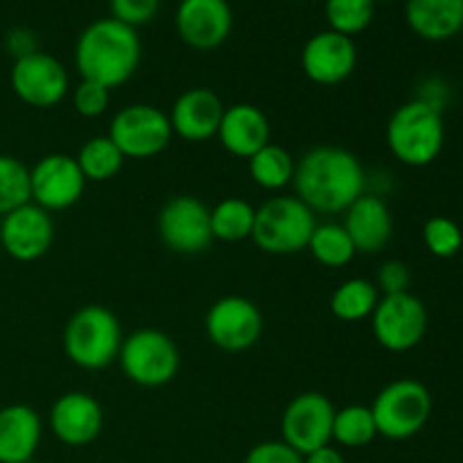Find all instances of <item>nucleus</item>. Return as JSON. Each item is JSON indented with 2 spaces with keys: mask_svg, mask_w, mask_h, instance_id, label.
Wrapping results in <instances>:
<instances>
[{
  "mask_svg": "<svg viewBox=\"0 0 463 463\" xmlns=\"http://www.w3.org/2000/svg\"><path fill=\"white\" fill-rule=\"evenodd\" d=\"M317 215L297 194H276L256 208L251 240L269 256H294L307 249Z\"/></svg>",
  "mask_w": 463,
  "mask_h": 463,
  "instance_id": "5",
  "label": "nucleus"
},
{
  "mask_svg": "<svg viewBox=\"0 0 463 463\" xmlns=\"http://www.w3.org/2000/svg\"><path fill=\"white\" fill-rule=\"evenodd\" d=\"M244 463H303V455H298L283 439H276L253 446L244 457Z\"/></svg>",
  "mask_w": 463,
  "mask_h": 463,
  "instance_id": "36",
  "label": "nucleus"
},
{
  "mask_svg": "<svg viewBox=\"0 0 463 463\" xmlns=\"http://www.w3.org/2000/svg\"><path fill=\"white\" fill-rule=\"evenodd\" d=\"M375 288L383 297H392V294L410 292L411 285V271L402 260H387L380 265L378 276H375Z\"/></svg>",
  "mask_w": 463,
  "mask_h": 463,
  "instance_id": "35",
  "label": "nucleus"
},
{
  "mask_svg": "<svg viewBox=\"0 0 463 463\" xmlns=\"http://www.w3.org/2000/svg\"><path fill=\"white\" fill-rule=\"evenodd\" d=\"M262 312L251 298L222 297L208 307L203 328L213 346L226 353H242L256 346L262 335Z\"/></svg>",
  "mask_w": 463,
  "mask_h": 463,
  "instance_id": "13",
  "label": "nucleus"
},
{
  "mask_svg": "<svg viewBox=\"0 0 463 463\" xmlns=\"http://www.w3.org/2000/svg\"><path fill=\"white\" fill-rule=\"evenodd\" d=\"M89 181L81 175L75 156L48 154L30 167V197L50 215L72 208L84 194Z\"/></svg>",
  "mask_w": 463,
  "mask_h": 463,
  "instance_id": "14",
  "label": "nucleus"
},
{
  "mask_svg": "<svg viewBox=\"0 0 463 463\" xmlns=\"http://www.w3.org/2000/svg\"><path fill=\"white\" fill-rule=\"evenodd\" d=\"M371 330L384 351L407 353L419 346L428 333V307L411 292L380 297L371 315Z\"/></svg>",
  "mask_w": 463,
  "mask_h": 463,
  "instance_id": "9",
  "label": "nucleus"
},
{
  "mask_svg": "<svg viewBox=\"0 0 463 463\" xmlns=\"http://www.w3.org/2000/svg\"><path fill=\"white\" fill-rule=\"evenodd\" d=\"M384 136L389 152L402 165L425 167L441 154L446 143V125L441 111L414 98L392 113Z\"/></svg>",
  "mask_w": 463,
  "mask_h": 463,
  "instance_id": "4",
  "label": "nucleus"
},
{
  "mask_svg": "<svg viewBox=\"0 0 463 463\" xmlns=\"http://www.w3.org/2000/svg\"><path fill=\"white\" fill-rule=\"evenodd\" d=\"M342 226L355 244L357 253H378L392 242L393 215L378 193H364L344 211Z\"/></svg>",
  "mask_w": 463,
  "mask_h": 463,
  "instance_id": "20",
  "label": "nucleus"
},
{
  "mask_svg": "<svg viewBox=\"0 0 463 463\" xmlns=\"http://www.w3.org/2000/svg\"><path fill=\"white\" fill-rule=\"evenodd\" d=\"M25 463H39V461H34V459H32V461H25Z\"/></svg>",
  "mask_w": 463,
  "mask_h": 463,
  "instance_id": "41",
  "label": "nucleus"
},
{
  "mask_svg": "<svg viewBox=\"0 0 463 463\" xmlns=\"http://www.w3.org/2000/svg\"><path fill=\"white\" fill-rule=\"evenodd\" d=\"M32 202L30 167L16 156L0 154V217Z\"/></svg>",
  "mask_w": 463,
  "mask_h": 463,
  "instance_id": "31",
  "label": "nucleus"
},
{
  "mask_svg": "<svg viewBox=\"0 0 463 463\" xmlns=\"http://www.w3.org/2000/svg\"><path fill=\"white\" fill-rule=\"evenodd\" d=\"M383 294L378 292L373 280L369 279H348L335 288L330 297V312L335 319L357 324V321L371 319L375 306Z\"/></svg>",
  "mask_w": 463,
  "mask_h": 463,
  "instance_id": "25",
  "label": "nucleus"
},
{
  "mask_svg": "<svg viewBox=\"0 0 463 463\" xmlns=\"http://www.w3.org/2000/svg\"><path fill=\"white\" fill-rule=\"evenodd\" d=\"M256 206L242 197H226L211 208L213 238L220 242H242L253 233Z\"/></svg>",
  "mask_w": 463,
  "mask_h": 463,
  "instance_id": "26",
  "label": "nucleus"
},
{
  "mask_svg": "<svg viewBox=\"0 0 463 463\" xmlns=\"http://www.w3.org/2000/svg\"><path fill=\"white\" fill-rule=\"evenodd\" d=\"M54 220L48 211L27 202L0 217V247L18 262H34L52 249Z\"/></svg>",
  "mask_w": 463,
  "mask_h": 463,
  "instance_id": "15",
  "label": "nucleus"
},
{
  "mask_svg": "<svg viewBox=\"0 0 463 463\" xmlns=\"http://www.w3.org/2000/svg\"><path fill=\"white\" fill-rule=\"evenodd\" d=\"M371 414L378 428V437L389 441H407L428 425L432 416V396L419 380H393L375 396Z\"/></svg>",
  "mask_w": 463,
  "mask_h": 463,
  "instance_id": "7",
  "label": "nucleus"
},
{
  "mask_svg": "<svg viewBox=\"0 0 463 463\" xmlns=\"http://www.w3.org/2000/svg\"><path fill=\"white\" fill-rule=\"evenodd\" d=\"M111 102V90L95 81L81 80L72 89V107L81 118H99L109 109Z\"/></svg>",
  "mask_w": 463,
  "mask_h": 463,
  "instance_id": "33",
  "label": "nucleus"
},
{
  "mask_svg": "<svg viewBox=\"0 0 463 463\" xmlns=\"http://www.w3.org/2000/svg\"><path fill=\"white\" fill-rule=\"evenodd\" d=\"M307 251L319 265L330 267V269L351 265L353 258L357 256L355 244L348 238L346 229L335 222H324V224L315 226L310 242H307Z\"/></svg>",
  "mask_w": 463,
  "mask_h": 463,
  "instance_id": "27",
  "label": "nucleus"
},
{
  "mask_svg": "<svg viewBox=\"0 0 463 463\" xmlns=\"http://www.w3.org/2000/svg\"><path fill=\"white\" fill-rule=\"evenodd\" d=\"M247 163L249 176L258 188L267 190V193H280L288 185H292L297 158L280 145L267 143L251 158H247Z\"/></svg>",
  "mask_w": 463,
  "mask_h": 463,
  "instance_id": "24",
  "label": "nucleus"
},
{
  "mask_svg": "<svg viewBox=\"0 0 463 463\" xmlns=\"http://www.w3.org/2000/svg\"><path fill=\"white\" fill-rule=\"evenodd\" d=\"M109 138L125 158L158 156L172 140V125L165 111L147 102H134L122 107L109 122Z\"/></svg>",
  "mask_w": 463,
  "mask_h": 463,
  "instance_id": "8",
  "label": "nucleus"
},
{
  "mask_svg": "<svg viewBox=\"0 0 463 463\" xmlns=\"http://www.w3.org/2000/svg\"><path fill=\"white\" fill-rule=\"evenodd\" d=\"M140 36L116 18H98L81 30L75 43V68L81 80L113 90L127 84L140 66Z\"/></svg>",
  "mask_w": 463,
  "mask_h": 463,
  "instance_id": "2",
  "label": "nucleus"
},
{
  "mask_svg": "<svg viewBox=\"0 0 463 463\" xmlns=\"http://www.w3.org/2000/svg\"><path fill=\"white\" fill-rule=\"evenodd\" d=\"M5 50L9 52V57L16 61V59L27 57V54L36 52L39 50V41L36 34L27 27H12V30L5 34Z\"/></svg>",
  "mask_w": 463,
  "mask_h": 463,
  "instance_id": "37",
  "label": "nucleus"
},
{
  "mask_svg": "<svg viewBox=\"0 0 463 463\" xmlns=\"http://www.w3.org/2000/svg\"><path fill=\"white\" fill-rule=\"evenodd\" d=\"M301 68L312 84H342L357 68L355 41L333 30L317 32L303 45Z\"/></svg>",
  "mask_w": 463,
  "mask_h": 463,
  "instance_id": "17",
  "label": "nucleus"
},
{
  "mask_svg": "<svg viewBox=\"0 0 463 463\" xmlns=\"http://www.w3.org/2000/svg\"><path fill=\"white\" fill-rule=\"evenodd\" d=\"M375 0H326L328 30L344 36L362 34L373 23Z\"/></svg>",
  "mask_w": 463,
  "mask_h": 463,
  "instance_id": "30",
  "label": "nucleus"
},
{
  "mask_svg": "<svg viewBox=\"0 0 463 463\" xmlns=\"http://www.w3.org/2000/svg\"><path fill=\"white\" fill-rule=\"evenodd\" d=\"M405 21L425 41H448L463 30V0H407Z\"/></svg>",
  "mask_w": 463,
  "mask_h": 463,
  "instance_id": "23",
  "label": "nucleus"
},
{
  "mask_svg": "<svg viewBox=\"0 0 463 463\" xmlns=\"http://www.w3.org/2000/svg\"><path fill=\"white\" fill-rule=\"evenodd\" d=\"M109 5H111V18L136 30L156 16L161 0H109Z\"/></svg>",
  "mask_w": 463,
  "mask_h": 463,
  "instance_id": "34",
  "label": "nucleus"
},
{
  "mask_svg": "<svg viewBox=\"0 0 463 463\" xmlns=\"http://www.w3.org/2000/svg\"><path fill=\"white\" fill-rule=\"evenodd\" d=\"M104 410L90 393H61L50 407V430L63 446L81 448L102 434Z\"/></svg>",
  "mask_w": 463,
  "mask_h": 463,
  "instance_id": "18",
  "label": "nucleus"
},
{
  "mask_svg": "<svg viewBox=\"0 0 463 463\" xmlns=\"http://www.w3.org/2000/svg\"><path fill=\"white\" fill-rule=\"evenodd\" d=\"M122 326L109 307L90 303L72 312L63 326V353L84 371H102L118 362L122 346Z\"/></svg>",
  "mask_w": 463,
  "mask_h": 463,
  "instance_id": "3",
  "label": "nucleus"
},
{
  "mask_svg": "<svg viewBox=\"0 0 463 463\" xmlns=\"http://www.w3.org/2000/svg\"><path fill=\"white\" fill-rule=\"evenodd\" d=\"M75 161L86 181L102 184V181L113 179L122 170L127 158L122 156V152L109 136H93L81 145Z\"/></svg>",
  "mask_w": 463,
  "mask_h": 463,
  "instance_id": "28",
  "label": "nucleus"
},
{
  "mask_svg": "<svg viewBox=\"0 0 463 463\" xmlns=\"http://www.w3.org/2000/svg\"><path fill=\"white\" fill-rule=\"evenodd\" d=\"M378 437L371 407L346 405L335 411L333 441L342 448H364Z\"/></svg>",
  "mask_w": 463,
  "mask_h": 463,
  "instance_id": "29",
  "label": "nucleus"
},
{
  "mask_svg": "<svg viewBox=\"0 0 463 463\" xmlns=\"http://www.w3.org/2000/svg\"><path fill=\"white\" fill-rule=\"evenodd\" d=\"M423 244L432 256L452 258L461 251L463 233L450 217H430L423 226Z\"/></svg>",
  "mask_w": 463,
  "mask_h": 463,
  "instance_id": "32",
  "label": "nucleus"
},
{
  "mask_svg": "<svg viewBox=\"0 0 463 463\" xmlns=\"http://www.w3.org/2000/svg\"><path fill=\"white\" fill-rule=\"evenodd\" d=\"M222 147L238 158H251L258 149L271 143V125L260 107L249 102L233 104L224 109L220 129H217Z\"/></svg>",
  "mask_w": 463,
  "mask_h": 463,
  "instance_id": "21",
  "label": "nucleus"
},
{
  "mask_svg": "<svg viewBox=\"0 0 463 463\" xmlns=\"http://www.w3.org/2000/svg\"><path fill=\"white\" fill-rule=\"evenodd\" d=\"M43 437V420L30 405H7L0 410V463L34 459Z\"/></svg>",
  "mask_w": 463,
  "mask_h": 463,
  "instance_id": "22",
  "label": "nucleus"
},
{
  "mask_svg": "<svg viewBox=\"0 0 463 463\" xmlns=\"http://www.w3.org/2000/svg\"><path fill=\"white\" fill-rule=\"evenodd\" d=\"M224 109L226 107L215 90L203 89V86L184 90L167 113L172 134L188 140V143L211 140L213 136H217Z\"/></svg>",
  "mask_w": 463,
  "mask_h": 463,
  "instance_id": "19",
  "label": "nucleus"
},
{
  "mask_svg": "<svg viewBox=\"0 0 463 463\" xmlns=\"http://www.w3.org/2000/svg\"><path fill=\"white\" fill-rule=\"evenodd\" d=\"M175 27L188 48L208 52L229 39L233 30V9L229 0H181L175 14Z\"/></svg>",
  "mask_w": 463,
  "mask_h": 463,
  "instance_id": "16",
  "label": "nucleus"
},
{
  "mask_svg": "<svg viewBox=\"0 0 463 463\" xmlns=\"http://www.w3.org/2000/svg\"><path fill=\"white\" fill-rule=\"evenodd\" d=\"M158 238L179 256H199L215 242L211 208L193 194L167 199L158 213Z\"/></svg>",
  "mask_w": 463,
  "mask_h": 463,
  "instance_id": "10",
  "label": "nucleus"
},
{
  "mask_svg": "<svg viewBox=\"0 0 463 463\" xmlns=\"http://www.w3.org/2000/svg\"><path fill=\"white\" fill-rule=\"evenodd\" d=\"M9 84L14 95L27 107L52 109L66 99L71 77L57 57L36 50L12 63Z\"/></svg>",
  "mask_w": 463,
  "mask_h": 463,
  "instance_id": "12",
  "label": "nucleus"
},
{
  "mask_svg": "<svg viewBox=\"0 0 463 463\" xmlns=\"http://www.w3.org/2000/svg\"><path fill=\"white\" fill-rule=\"evenodd\" d=\"M118 364L127 380L138 387L156 389L176 378L181 355L170 335L156 328H140L122 339Z\"/></svg>",
  "mask_w": 463,
  "mask_h": 463,
  "instance_id": "6",
  "label": "nucleus"
},
{
  "mask_svg": "<svg viewBox=\"0 0 463 463\" xmlns=\"http://www.w3.org/2000/svg\"><path fill=\"white\" fill-rule=\"evenodd\" d=\"M335 405L319 392H303L294 396L280 416V437L298 455H310L333 441Z\"/></svg>",
  "mask_w": 463,
  "mask_h": 463,
  "instance_id": "11",
  "label": "nucleus"
},
{
  "mask_svg": "<svg viewBox=\"0 0 463 463\" xmlns=\"http://www.w3.org/2000/svg\"><path fill=\"white\" fill-rule=\"evenodd\" d=\"M416 99L430 104V107H434L437 111H443V104H446V99H448V86L443 84L441 80L423 81V86H420Z\"/></svg>",
  "mask_w": 463,
  "mask_h": 463,
  "instance_id": "38",
  "label": "nucleus"
},
{
  "mask_svg": "<svg viewBox=\"0 0 463 463\" xmlns=\"http://www.w3.org/2000/svg\"><path fill=\"white\" fill-rule=\"evenodd\" d=\"M303 463H346L342 452L333 446H324L319 450L310 452V455L303 457Z\"/></svg>",
  "mask_w": 463,
  "mask_h": 463,
  "instance_id": "39",
  "label": "nucleus"
},
{
  "mask_svg": "<svg viewBox=\"0 0 463 463\" xmlns=\"http://www.w3.org/2000/svg\"><path fill=\"white\" fill-rule=\"evenodd\" d=\"M375 3H392V0H375Z\"/></svg>",
  "mask_w": 463,
  "mask_h": 463,
  "instance_id": "40",
  "label": "nucleus"
},
{
  "mask_svg": "<svg viewBox=\"0 0 463 463\" xmlns=\"http://www.w3.org/2000/svg\"><path fill=\"white\" fill-rule=\"evenodd\" d=\"M242 3H251V0H242Z\"/></svg>",
  "mask_w": 463,
  "mask_h": 463,
  "instance_id": "42",
  "label": "nucleus"
},
{
  "mask_svg": "<svg viewBox=\"0 0 463 463\" xmlns=\"http://www.w3.org/2000/svg\"><path fill=\"white\" fill-rule=\"evenodd\" d=\"M366 179L355 154L337 145H319L298 158L292 185L315 215H339L366 193Z\"/></svg>",
  "mask_w": 463,
  "mask_h": 463,
  "instance_id": "1",
  "label": "nucleus"
}]
</instances>
